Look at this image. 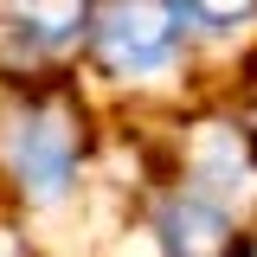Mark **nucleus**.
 <instances>
[{
	"label": "nucleus",
	"mask_w": 257,
	"mask_h": 257,
	"mask_svg": "<svg viewBox=\"0 0 257 257\" xmlns=\"http://www.w3.org/2000/svg\"><path fill=\"white\" fill-rule=\"evenodd\" d=\"M96 52L116 77H161L180 52V20L167 0H109L96 20Z\"/></svg>",
	"instance_id": "nucleus-1"
},
{
	"label": "nucleus",
	"mask_w": 257,
	"mask_h": 257,
	"mask_svg": "<svg viewBox=\"0 0 257 257\" xmlns=\"http://www.w3.org/2000/svg\"><path fill=\"white\" fill-rule=\"evenodd\" d=\"M7 167L32 206H58L77 180V128L58 109H26L7 128Z\"/></svg>",
	"instance_id": "nucleus-2"
},
{
	"label": "nucleus",
	"mask_w": 257,
	"mask_h": 257,
	"mask_svg": "<svg viewBox=\"0 0 257 257\" xmlns=\"http://www.w3.org/2000/svg\"><path fill=\"white\" fill-rule=\"evenodd\" d=\"M161 257H219L225 251V212L199 193H180L161 206V231H155Z\"/></svg>",
	"instance_id": "nucleus-3"
},
{
	"label": "nucleus",
	"mask_w": 257,
	"mask_h": 257,
	"mask_svg": "<svg viewBox=\"0 0 257 257\" xmlns=\"http://www.w3.org/2000/svg\"><path fill=\"white\" fill-rule=\"evenodd\" d=\"M7 20L20 26L32 52H58L84 26V0H7Z\"/></svg>",
	"instance_id": "nucleus-4"
},
{
	"label": "nucleus",
	"mask_w": 257,
	"mask_h": 257,
	"mask_svg": "<svg viewBox=\"0 0 257 257\" xmlns=\"http://www.w3.org/2000/svg\"><path fill=\"white\" fill-rule=\"evenodd\" d=\"M193 180H199V199H231V193H244V180H251V167H244V148L225 135V128H212V135H199V148H193Z\"/></svg>",
	"instance_id": "nucleus-5"
},
{
	"label": "nucleus",
	"mask_w": 257,
	"mask_h": 257,
	"mask_svg": "<svg viewBox=\"0 0 257 257\" xmlns=\"http://www.w3.org/2000/svg\"><path fill=\"white\" fill-rule=\"evenodd\" d=\"M167 7H174V20H187L199 32H219V26H231V20L251 13V0H167Z\"/></svg>",
	"instance_id": "nucleus-6"
}]
</instances>
